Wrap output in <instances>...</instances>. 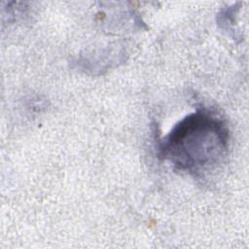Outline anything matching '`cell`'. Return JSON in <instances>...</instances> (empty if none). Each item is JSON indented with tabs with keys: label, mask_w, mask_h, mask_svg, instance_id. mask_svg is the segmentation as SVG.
Segmentation results:
<instances>
[{
	"label": "cell",
	"mask_w": 249,
	"mask_h": 249,
	"mask_svg": "<svg viewBox=\"0 0 249 249\" xmlns=\"http://www.w3.org/2000/svg\"><path fill=\"white\" fill-rule=\"evenodd\" d=\"M229 141L225 122L213 113L197 110L182 119L162 138L159 156L179 170L199 174L224 160Z\"/></svg>",
	"instance_id": "obj_1"
}]
</instances>
